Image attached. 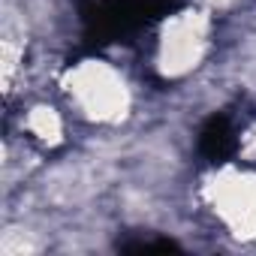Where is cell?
I'll list each match as a JSON object with an SVG mask.
<instances>
[{"mask_svg": "<svg viewBox=\"0 0 256 256\" xmlns=\"http://www.w3.org/2000/svg\"><path fill=\"white\" fill-rule=\"evenodd\" d=\"M52 90L78 130L96 139L126 133L142 112V88L133 72L120 60L100 54L60 64L52 78Z\"/></svg>", "mask_w": 256, "mask_h": 256, "instance_id": "6da1fadb", "label": "cell"}, {"mask_svg": "<svg viewBox=\"0 0 256 256\" xmlns=\"http://www.w3.org/2000/svg\"><path fill=\"white\" fill-rule=\"evenodd\" d=\"M190 208L196 220L232 241L235 247L256 244V163L223 160L202 169L190 184Z\"/></svg>", "mask_w": 256, "mask_h": 256, "instance_id": "7a4b0ae2", "label": "cell"}, {"mask_svg": "<svg viewBox=\"0 0 256 256\" xmlns=\"http://www.w3.org/2000/svg\"><path fill=\"white\" fill-rule=\"evenodd\" d=\"M220 16L202 4H187L184 10L166 16L148 46V70L160 84L190 88L199 82L217 58Z\"/></svg>", "mask_w": 256, "mask_h": 256, "instance_id": "3957f363", "label": "cell"}, {"mask_svg": "<svg viewBox=\"0 0 256 256\" xmlns=\"http://www.w3.org/2000/svg\"><path fill=\"white\" fill-rule=\"evenodd\" d=\"M6 130L22 136L40 154L60 157L64 151L72 148L78 126L64 108V102L54 96V90H34L10 106Z\"/></svg>", "mask_w": 256, "mask_h": 256, "instance_id": "277c9868", "label": "cell"}, {"mask_svg": "<svg viewBox=\"0 0 256 256\" xmlns=\"http://www.w3.org/2000/svg\"><path fill=\"white\" fill-rule=\"evenodd\" d=\"M196 4H202V6H208L211 12H217L220 18L223 16H229V12H235V10H241L247 0H196Z\"/></svg>", "mask_w": 256, "mask_h": 256, "instance_id": "5b68a950", "label": "cell"}]
</instances>
